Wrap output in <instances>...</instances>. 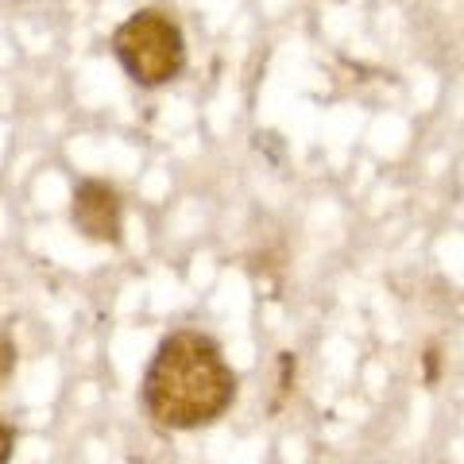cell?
Returning a JSON list of instances; mask_svg holds the SVG:
<instances>
[{
  "instance_id": "1",
  "label": "cell",
  "mask_w": 464,
  "mask_h": 464,
  "mask_svg": "<svg viewBox=\"0 0 464 464\" xmlns=\"http://www.w3.org/2000/svg\"><path fill=\"white\" fill-rule=\"evenodd\" d=\"M140 399L159 426L201 430L217 422L237 399V372L221 344L198 329H179L159 341L140 383Z\"/></svg>"
},
{
  "instance_id": "2",
  "label": "cell",
  "mask_w": 464,
  "mask_h": 464,
  "mask_svg": "<svg viewBox=\"0 0 464 464\" xmlns=\"http://www.w3.org/2000/svg\"><path fill=\"white\" fill-rule=\"evenodd\" d=\"M112 54L136 85L159 90V85H167L182 74L186 35L167 12L140 8L112 32Z\"/></svg>"
},
{
  "instance_id": "3",
  "label": "cell",
  "mask_w": 464,
  "mask_h": 464,
  "mask_svg": "<svg viewBox=\"0 0 464 464\" xmlns=\"http://www.w3.org/2000/svg\"><path fill=\"white\" fill-rule=\"evenodd\" d=\"M70 221L82 237L97 244H121L124 237V206L121 194L101 179H82L74 186V201H70Z\"/></svg>"
},
{
  "instance_id": "4",
  "label": "cell",
  "mask_w": 464,
  "mask_h": 464,
  "mask_svg": "<svg viewBox=\"0 0 464 464\" xmlns=\"http://www.w3.org/2000/svg\"><path fill=\"white\" fill-rule=\"evenodd\" d=\"M12 372H16V341L8 337V329H0V383H8Z\"/></svg>"
},
{
  "instance_id": "5",
  "label": "cell",
  "mask_w": 464,
  "mask_h": 464,
  "mask_svg": "<svg viewBox=\"0 0 464 464\" xmlns=\"http://www.w3.org/2000/svg\"><path fill=\"white\" fill-rule=\"evenodd\" d=\"M12 449H16V433H12V426L0 422V464L12 460Z\"/></svg>"
}]
</instances>
